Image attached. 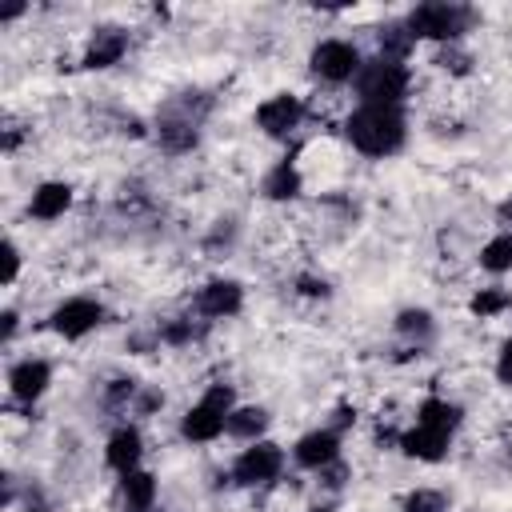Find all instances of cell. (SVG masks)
<instances>
[{
  "mask_svg": "<svg viewBox=\"0 0 512 512\" xmlns=\"http://www.w3.org/2000/svg\"><path fill=\"white\" fill-rule=\"evenodd\" d=\"M344 136L360 156H372V160L396 156L408 140L404 104H356L344 120Z\"/></svg>",
  "mask_w": 512,
  "mask_h": 512,
  "instance_id": "obj_1",
  "label": "cell"
},
{
  "mask_svg": "<svg viewBox=\"0 0 512 512\" xmlns=\"http://www.w3.org/2000/svg\"><path fill=\"white\" fill-rule=\"evenodd\" d=\"M208 108H212V100L204 92H180V96H172L156 112V124H152L156 128V144L164 152H172V156L192 152L200 144V120H204Z\"/></svg>",
  "mask_w": 512,
  "mask_h": 512,
  "instance_id": "obj_2",
  "label": "cell"
},
{
  "mask_svg": "<svg viewBox=\"0 0 512 512\" xmlns=\"http://www.w3.org/2000/svg\"><path fill=\"white\" fill-rule=\"evenodd\" d=\"M472 24H476V12L468 4H448V0H424L408 12V32L432 44H460Z\"/></svg>",
  "mask_w": 512,
  "mask_h": 512,
  "instance_id": "obj_3",
  "label": "cell"
},
{
  "mask_svg": "<svg viewBox=\"0 0 512 512\" xmlns=\"http://www.w3.org/2000/svg\"><path fill=\"white\" fill-rule=\"evenodd\" d=\"M360 104H404L408 88H412V72L404 64H392V60H364V68L356 72L352 80Z\"/></svg>",
  "mask_w": 512,
  "mask_h": 512,
  "instance_id": "obj_4",
  "label": "cell"
},
{
  "mask_svg": "<svg viewBox=\"0 0 512 512\" xmlns=\"http://www.w3.org/2000/svg\"><path fill=\"white\" fill-rule=\"evenodd\" d=\"M308 68L320 84H348L356 80V72L364 68V56L352 40H340V36H328L320 40L312 52H308Z\"/></svg>",
  "mask_w": 512,
  "mask_h": 512,
  "instance_id": "obj_5",
  "label": "cell"
},
{
  "mask_svg": "<svg viewBox=\"0 0 512 512\" xmlns=\"http://www.w3.org/2000/svg\"><path fill=\"white\" fill-rule=\"evenodd\" d=\"M280 472H284V448L272 440H256L232 460L228 480L240 488H264V484H276Z\"/></svg>",
  "mask_w": 512,
  "mask_h": 512,
  "instance_id": "obj_6",
  "label": "cell"
},
{
  "mask_svg": "<svg viewBox=\"0 0 512 512\" xmlns=\"http://www.w3.org/2000/svg\"><path fill=\"white\" fill-rule=\"evenodd\" d=\"M104 324V304L96 296H68L48 312V328L60 340H84Z\"/></svg>",
  "mask_w": 512,
  "mask_h": 512,
  "instance_id": "obj_7",
  "label": "cell"
},
{
  "mask_svg": "<svg viewBox=\"0 0 512 512\" xmlns=\"http://www.w3.org/2000/svg\"><path fill=\"white\" fill-rule=\"evenodd\" d=\"M300 120H304V104L296 92H276L256 104V128L272 140H288L300 128Z\"/></svg>",
  "mask_w": 512,
  "mask_h": 512,
  "instance_id": "obj_8",
  "label": "cell"
},
{
  "mask_svg": "<svg viewBox=\"0 0 512 512\" xmlns=\"http://www.w3.org/2000/svg\"><path fill=\"white\" fill-rule=\"evenodd\" d=\"M244 308V284L240 280H228V276H216L208 284H200L196 292V312L204 320H228Z\"/></svg>",
  "mask_w": 512,
  "mask_h": 512,
  "instance_id": "obj_9",
  "label": "cell"
},
{
  "mask_svg": "<svg viewBox=\"0 0 512 512\" xmlns=\"http://www.w3.org/2000/svg\"><path fill=\"white\" fill-rule=\"evenodd\" d=\"M52 384V364L40 356H24L8 368V396L20 404H36Z\"/></svg>",
  "mask_w": 512,
  "mask_h": 512,
  "instance_id": "obj_10",
  "label": "cell"
},
{
  "mask_svg": "<svg viewBox=\"0 0 512 512\" xmlns=\"http://www.w3.org/2000/svg\"><path fill=\"white\" fill-rule=\"evenodd\" d=\"M292 460H296V468H304V472H320V468L336 464V460H340V432H332L328 424L304 432V436L292 444Z\"/></svg>",
  "mask_w": 512,
  "mask_h": 512,
  "instance_id": "obj_11",
  "label": "cell"
},
{
  "mask_svg": "<svg viewBox=\"0 0 512 512\" xmlns=\"http://www.w3.org/2000/svg\"><path fill=\"white\" fill-rule=\"evenodd\" d=\"M124 52H128V32L120 24H100V28H92L80 64L92 72H104V68H116L124 60Z\"/></svg>",
  "mask_w": 512,
  "mask_h": 512,
  "instance_id": "obj_12",
  "label": "cell"
},
{
  "mask_svg": "<svg viewBox=\"0 0 512 512\" xmlns=\"http://www.w3.org/2000/svg\"><path fill=\"white\" fill-rule=\"evenodd\" d=\"M408 460H420V464H440L452 448V432L444 428H428V424H412L408 432H400V444H396Z\"/></svg>",
  "mask_w": 512,
  "mask_h": 512,
  "instance_id": "obj_13",
  "label": "cell"
},
{
  "mask_svg": "<svg viewBox=\"0 0 512 512\" xmlns=\"http://www.w3.org/2000/svg\"><path fill=\"white\" fill-rule=\"evenodd\" d=\"M228 432V412H220L216 404H208V400H196L184 416H180V436L188 440V444H212V440H220Z\"/></svg>",
  "mask_w": 512,
  "mask_h": 512,
  "instance_id": "obj_14",
  "label": "cell"
},
{
  "mask_svg": "<svg viewBox=\"0 0 512 512\" xmlns=\"http://www.w3.org/2000/svg\"><path fill=\"white\" fill-rule=\"evenodd\" d=\"M140 460H144V436H140V428L120 424V428L108 436V444H104V464H108L112 472L128 476V472L140 468Z\"/></svg>",
  "mask_w": 512,
  "mask_h": 512,
  "instance_id": "obj_15",
  "label": "cell"
},
{
  "mask_svg": "<svg viewBox=\"0 0 512 512\" xmlns=\"http://www.w3.org/2000/svg\"><path fill=\"white\" fill-rule=\"evenodd\" d=\"M72 184L68 180H44L32 188V200H28V216L40 220V224H52L60 220L68 208H72Z\"/></svg>",
  "mask_w": 512,
  "mask_h": 512,
  "instance_id": "obj_16",
  "label": "cell"
},
{
  "mask_svg": "<svg viewBox=\"0 0 512 512\" xmlns=\"http://www.w3.org/2000/svg\"><path fill=\"white\" fill-rule=\"evenodd\" d=\"M300 188H304V180H300V168H296L292 160H276V164L260 176V196L272 200V204H288V200H296Z\"/></svg>",
  "mask_w": 512,
  "mask_h": 512,
  "instance_id": "obj_17",
  "label": "cell"
},
{
  "mask_svg": "<svg viewBox=\"0 0 512 512\" xmlns=\"http://www.w3.org/2000/svg\"><path fill=\"white\" fill-rule=\"evenodd\" d=\"M416 48V36L408 32V20H384L376 28V56L380 60H392V64H404Z\"/></svg>",
  "mask_w": 512,
  "mask_h": 512,
  "instance_id": "obj_18",
  "label": "cell"
},
{
  "mask_svg": "<svg viewBox=\"0 0 512 512\" xmlns=\"http://www.w3.org/2000/svg\"><path fill=\"white\" fill-rule=\"evenodd\" d=\"M268 424H272L268 408H260V404H236L232 416H228V436L232 440H244V444H256V440H264Z\"/></svg>",
  "mask_w": 512,
  "mask_h": 512,
  "instance_id": "obj_19",
  "label": "cell"
},
{
  "mask_svg": "<svg viewBox=\"0 0 512 512\" xmlns=\"http://www.w3.org/2000/svg\"><path fill=\"white\" fill-rule=\"evenodd\" d=\"M120 500H124V512H152V504H156V476L144 472V468L120 476Z\"/></svg>",
  "mask_w": 512,
  "mask_h": 512,
  "instance_id": "obj_20",
  "label": "cell"
},
{
  "mask_svg": "<svg viewBox=\"0 0 512 512\" xmlns=\"http://www.w3.org/2000/svg\"><path fill=\"white\" fill-rule=\"evenodd\" d=\"M416 424H428V428H444V432H456L464 424V408L444 400V396H424L420 408H416Z\"/></svg>",
  "mask_w": 512,
  "mask_h": 512,
  "instance_id": "obj_21",
  "label": "cell"
},
{
  "mask_svg": "<svg viewBox=\"0 0 512 512\" xmlns=\"http://www.w3.org/2000/svg\"><path fill=\"white\" fill-rule=\"evenodd\" d=\"M392 328H396V336H404V340L416 344V348L436 336V320H432L428 308H400L396 320H392Z\"/></svg>",
  "mask_w": 512,
  "mask_h": 512,
  "instance_id": "obj_22",
  "label": "cell"
},
{
  "mask_svg": "<svg viewBox=\"0 0 512 512\" xmlns=\"http://www.w3.org/2000/svg\"><path fill=\"white\" fill-rule=\"evenodd\" d=\"M156 336H160V344H168V348H188V344H200V340L208 336V320L176 316V320H168Z\"/></svg>",
  "mask_w": 512,
  "mask_h": 512,
  "instance_id": "obj_23",
  "label": "cell"
},
{
  "mask_svg": "<svg viewBox=\"0 0 512 512\" xmlns=\"http://www.w3.org/2000/svg\"><path fill=\"white\" fill-rule=\"evenodd\" d=\"M476 260H480V268L492 272V276L512 272V232H496L492 240H484Z\"/></svg>",
  "mask_w": 512,
  "mask_h": 512,
  "instance_id": "obj_24",
  "label": "cell"
},
{
  "mask_svg": "<svg viewBox=\"0 0 512 512\" xmlns=\"http://www.w3.org/2000/svg\"><path fill=\"white\" fill-rule=\"evenodd\" d=\"M508 308H512V292L500 288V284L480 288V292H472V300H468V312L480 316V320H492V316H500V312H508Z\"/></svg>",
  "mask_w": 512,
  "mask_h": 512,
  "instance_id": "obj_25",
  "label": "cell"
},
{
  "mask_svg": "<svg viewBox=\"0 0 512 512\" xmlns=\"http://www.w3.org/2000/svg\"><path fill=\"white\" fill-rule=\"evenodd\" d=\"M136 396H140V380H132V376H116L104 384V408L108 412H132Z\"/></svg>",
  "mask_w": 512,
  "mask_h": 512,
  "instance_id": "obj_26",
  "label": "cell"
},
{
  "mask_svg": "<svg viewBox=\"0 0 512 512\" xmlns=\"http://www.w3.org/2000/svg\"><path fill=\"white\" fill-rule=\"evenodd\" d=\"M400 512H448V496L440 488H412L404 496Z\"/></svg>",
  "mask_w": 512,
  "mask_h": 512,
  "instance_id": "obj_27",
  "label": "cell"
},
{
  "mask_svg": "<svg viewBox=\"0 0 512 512\" xmlns=\"http://www.w3.org/2000/svg\"><path fill=\"white\" fill-rule=\"evenodd\" d=\"M432 64L440 72H448V76H468L472 72V52H464L460 44H440V52H436Z\"/></svg>",
  "mask_w": 512,
  "mask_h": 512,
  "instance_id": "obj_28",
  "label": "cell"
},
{
  "mask_svg": "<svg viewBox=\"0 0 512 512\" xmlns=\"http://www.w3.org/2000/svg\"><path fill=\"white\" fill-rule=\"evenodd\" d=\"M316 476H320V492H328V496L336 500V496H340V492L348 488V480H352V468H348L344 460H336V464H328V468H320Z\"/></svg>",
  "mask_w": 512,
  "mask_h": 512,
  "instance_id": "obj_29",
  "label": "cell"
},
{
  "mask_svg": "<svg viewBox=\"0 0 512 512\" xmlns=\"http://www.w3.org/2000/svg\"><path fill=\"white\" fill-rule=\"evenodd\" d=\"M160 408H164V392H160V388H140L132 412H136V416H152V412H160Z\"/></svg>",
  "mask_w": 512,
  "mask_h": 512,
  "instance_id": "obj_30",
  "label": "cell"
},
{
  "mask_svg": "<svg viewBox=\"0 0 512 512\" xmlns=\"http://www.w3.org/2000/svg\"><path fill=\"white\" fill-rule=\"evenodd\" d=\"M0 256H4V284H16V276H20V248H16V240H4V248H0Z\"/></svg>",
  "mask_w": 512,
  "mask_h": 512,
  "instance_id": "obj_31",
  "label": "cell"
},
{
  "mask_svg": "<svg viewBox=\"0 0 512 512\" xmlns=\"http://www.w3.org/2000/svg\"><path fill=\"white\" fill-rule=\"evenodd\" d=\"M296 292H300V296H312V300H316V296H320V300L332 296V288H328L324 276H300V280H296Z\"/></svg>",
  "mask_w": 512,
  "mask_h": 512,
  "instance_id": "obj_32",
  "label": "cell"
},
{
  "mask_svg": "<svg viewBox=\"0 0 512 512\" xmlns=\"http://www.w3.org/2000/svg\"><path fill=\"white\" fill-rule=\"evenodd\" d=\"M496 380L504 388H512V336L500 344V356H496Z\"/></svg>",
  "mask_w": 512,
  "mask_h": 512,
  "instance_id": "obj_33",
  "label": "cell"
},
{
  "mask_svg": "<svg viewBox=\"0 0 512 512\" xmlns=\"http://www.w3.org/2000/svg\"><path fill=\"white\" fill-rule=\"evenodd\" d=\"M16 332H20V312H16V308H4V312H0V340L12 344Z\"/></svg>",
  "mask_w": 512,
  "mask_h": 512,
  "instance_id": "obj_34",
  "label": "cell"
},
{
  "mask_svg": "<svg viewBox=\"0 0 512 512\" xmlns=\"http://www.w3.org/2000/svg\"><path fill=\"white\" fill-rule=\"evenodd\" d=\"M352 424H356V408L340 404V408L332 412V424H328V428H332V432H344V428H352Z\"/></svg>",
  "mask_w": 512,
  "mask_h": 512,
  "instance_id": "obj_35",
  "label": "cell"
},
{
  "mask_svg": "<svg viewBox=\"0 0 512 512\" xmlns=\"http://www.w3.org/2000/svg\"><path fill=\"white\" fill-rule=\"evenodd\" d=\"M496 224H500V232H512V196L496 204Z\"/></svg>",
  "mask_w": 512,
  "mask_h": 512,
  "instance_id": "obj_36",
  "label": "cell"
},
{
  "mask_svg": "<svg viewBox=\"0 0 512 512\" xmlns=\"http://www.w3.org/2000/svg\"><path fill=\"white\" fill-rule=\"evenodd\" d=\"M0 148H4L8 156L20 148V128H16V124H8V128H4V140H0Z\"/></svg>",
  "mask_w": 512,
  "mask_h": 512,
  "instance_id": "obj_37",
  "label": "cell"
},
{
  "mask_svg": "<svg viewBox=\"0 0 512 512\" xmlns=\"http://www.w3.org/2000/svg\"><path fill=\"white\" fill-rule=\"evenodd\" d=\"M24 12H28V4H12V8H4V12H0V20L8 24V20H16V16H24Z\"/></svg>",
  "mask_w": 512,
  "mask_h": 512,
  "instance_id": "obj_38",
  "label": "cell"
},
{
  "mask_svg": "<svg viewBox=\"0 0 512 512\" xmlns=\"http://www.w3.org/2000/svg\"><path fill=\"white\" fill-rule=\"evenodd\" d=\"M24 512H48V508H40V504H28V508H24Z\"/></svg>",
  "mask_w": 512,
  "mask_h": 512,
  "instance_id": "obj_39",
  "label": "cell"
}]
</instances>
